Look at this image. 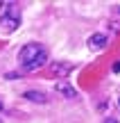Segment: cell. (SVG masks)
Instances as JSON below:
<instances>
[{"label":"cell","mask_w":120,"mask_h":123,"mask_svg":"<svg viewBox=\"0 0 120 123\" xmlns=\"http://www.w3.org/2000/svg\"><path fill=\"white\" fill-rule=\"evenodd\" d=\"M18 62L23 64V71H36L48 62V50L41 43H27L18 53Z\"/></svg>","instance_id":"obj_1"},{"label":"cell","mask_w":120,"mask_h":123,"mask_svg":"<svg viewBox=\"0 0 120 123\" xmlns=\"http://www.w3.org/2000/svg\"><path fill=\"white\" fill-rule=\"evenodd\" d=\"M21 25V14H16V12H5L2 16H0V30L2 32H14L16 27Z\"/></svg>","instance_id":"obj_2"},{"label":"cell","mask_w":120,"mask_h":123,"mask_svg":"<svg viewBox=\"0 0 120 123\" xmlns=\"http://www.w3.org/2000/svg\"><path fill=\"white\" fill-rule=\"evenodd\" d=\"M54 91H57V93H61V96H63V98H68V100H77V98H79L77 89L73 87V84H68V82H57Z\"/></svg>","instance_id":"obj_3"},{"label":"cell","mask_w":120,"mask_h":123,"mask_svg":"<svg viewBox=\"0 0 120 123\" xmlns=\"http://www.w3.org/2000/svg\"><path fill=\"white\" fill-rule=\"evenodd\" d=\"M23 98H25V100H32V103H39V105H45V103H48V96H45L43 91H25Z\"/></svg>","instance_id":"obj_4"},{"label":"cell","mask_w":120,"mask_h":123,"mask_svg":"<svg viewBox=\"0 0 120 123\" xmlns=\"http://www.w3.org/2000/svg\"><path fill=\"white\" fill-rule=\"evenodd\" d=\"M70 71H73V66H70V64H63V62L50 66V73H52V75H61V78H63V75H68Z\"/></svg>","instance_id":"obj_5"},{"label":"cell","mask_w":120,"mask_h":123,"mask_svg":"<svg viewBox=\"0 0 120 123\" xmlns=\"http://www.w3.org/2000/svg\"><path fill=\"white\" fill-rule=\"evenodd\" d=\"M86 43H89V48H102V46L107 43V37L104 34H91Z\"/></svg>","instance_id":"obj_6"},{"label":"cell","mask_w":120,"mask_h":123,"mask_svg":"<svg viewBox=\"0 0 120 123\" xmlns=\"http://www.w3.org/2000/svg\"><path fill=\"white\" fill-rule=\"evenodd\" d=\"M113 71H116V73H120V62H116V64H113Z\"/></svg>","instance_id":"obj_7"},{"label":"cell","mask_w":120,"mask_h":123,"mask_svg":"<svg viewBox=\"0 0 120 123\" xmlns=\"http://www.w3.org/2000/svg\"><path fill=\"white\" fill-rule=\"evenodd\" d=\"M104 123H118V119H111L109 116V119H104Z\"/></svg>","instance_id":"obj_8"},{"label":"cell","mask_w":120,"mask_h":123,"mask_svg":"<svg viewBox=\"0 0 120 123\" xmlns=\"http://www.w3.org/2000/svg\"><path fill=\"white\" fill-rule=\"evenodd\" d=\"M116 12H118V14H120V7H116Z\"/></svg>","instance_id":"obj_9"},{"label":"cell","mask_w":120,"mask_h":123,"mask_svg":"<svg viewBox=\"0 0 120 123\" xmlns=\"http://www.w3.org/2000/svg\"><path fill=\"white\" fill-rule=\"evenodd\" d=\"M0 110H2V103H0Z\"/></svg>","instance_id":"obj_10"},{"label":"cell","mask_w":120,"mask_h":123,"mask_svg":"<svg viewBox=\"0 0 120 123\" xmlns=\"http://www.w3.org/2000/svg\"><path fill=\"white\" fill-rule=\"evenodd\" d=\"M0 123H2V119H0Z\"/></svg>","instance_id":"obj_11"},{"label":"cell","mask_w":120,"mask_h":123,"mask_svg":"<svg viewBox=\"0 0 120 123\" xmlns=\"http://www.w3.org/2000/svg\"><path fill=\"white\" fill-rule=\"evenodd\" d=\"M118 105H120V103H118Z\"/></svg>","instance_id":"obj_12"}]
</instances>
